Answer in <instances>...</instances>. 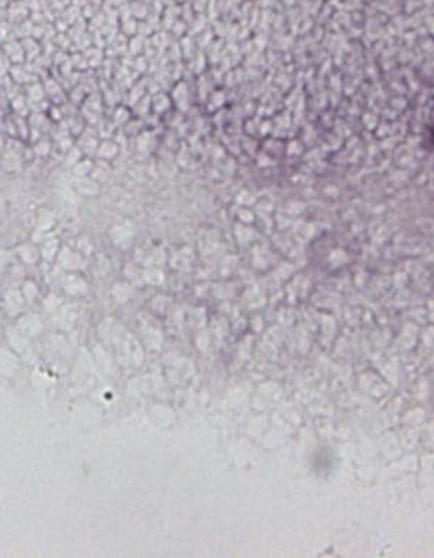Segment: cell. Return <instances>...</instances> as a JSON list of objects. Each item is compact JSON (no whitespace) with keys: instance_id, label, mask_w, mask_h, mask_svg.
<instances>
[{"instance_id":"4","label":"cell","mask_w":434,"mask_h":558,"mask_svg":"<svg viewBox=\"0 0 434 558\" xmlns=\"http://www.w3.org/2000/svg\"><path fill=\"white\" fill-rule=\"evenodd\" d=\"M81 154H83V151H81L78 146H72V148L67 152V158H65L68 166H72L75 162H78V161L81 159Z\"/></svg>"},{"instance_id":"8","label":"cell","mask_w":434,"mask_h":558,"mask_svg":"<svg viewBox=\"0 0 434 558\" xmlns=\"http://www.w3.org/2000/svg\"><path fill=\"white\" fill-rule=\"evenodd\" d=\"M4 149H6V145H4V139H3V136L0 135V155L4 152Z\"/></svg>"},{"instance_id":"1","label":"cell","mask_w":434,"mask_h":558,"mask_svg":"<svg viewBox=\"0 0 434 558\" xmlns=\"http://www.w3.org/2000/svg\"><path fill=\"white\" fill-rule=\"evenodd\" d=\"M0 162L7 172H15L21 168V156L15 151L4 149V152L0 155Z\"/></svg>"},{"instance_id":"2","label":"cell","mask_w":434,"mask_h":558,"mask_svg":"<svg viewBox=\"0 0 434 558\" xmlns=\"http://www.w3.org/2000/svg\"><path fill=\"white\" fill-rule=\"evenodd\" d=\"M75 189L80 195L92 197V195H96L98 192V186L96 184L94 180L84 177V178H77Z\"/></svg>"},{"instance_id":"6","label":"cell","mask_w":434,"mask_h":558,"mask_svg":"<svg viewBox=\"0 0 434 558\" xmlns=\"http://www.w3.org/2000/svg\"><path fill=\"white\" fill-rule=\"evenodd\" d=\"M49 149H51L49 143H47V142H44V140L38 142V143L35 145V148H33L35 154L38 156H47L49 154Z\"/></svg>"},{"instance_id":"3","label":"cell","mask_w":434,"mask_h":558,"mask_svg":"<svg viewBox=\"0 0 434 558\" xmlns=\"http://www.w3.org/2000/svg\"><path fill=\"white\" fill-rule=\"evenodd\" d=\"M93 162L90 159H86V158H81L78 162H75L71 169H72V174L77 177V178H84V177H89L92 172H93Z\"/></svg>"},{"instance_id":"5","label":"cell","mask_w":434,"mask_h":558,"mask_svg":"<svg viewBox=\"0 0 434 558\" xmlns=\"http://www.w3.org/2000/svg\"><path fill=\"white\" fill-rule=\"evenodd\" d=\"M115 146L113 145H110V143H107V142H104V143H101L100 146H98V155L101 156V158H110V156L115 154Z\"/></svg>"},{"instance_id":"7","label":"cell","mask_w":434,"mask_h":558,"mask_svg":"<svg viewBox=\"0 0 434 558\" xmlns=\"http://www.w3.org/2000/svg\"><path fill=\"white\" fill-rule=\"evenodd\" d=\"M42 216H44V218L41 217L39 218V224L41 226H49V224H52V221H54V214H51L48 210H42V213H41Z\"/></svg>"}]
</instances>
